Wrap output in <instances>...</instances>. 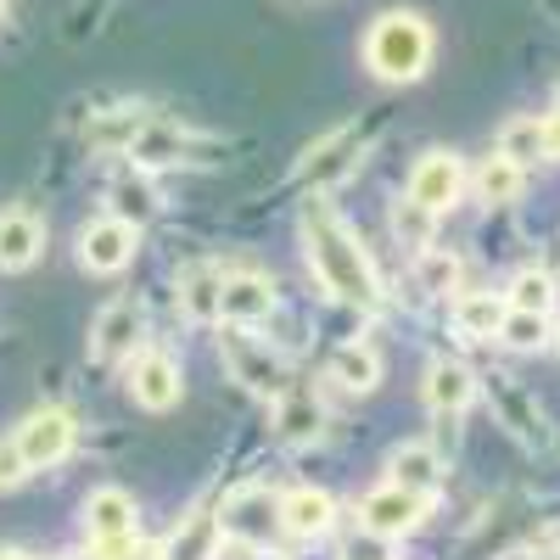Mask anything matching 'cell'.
Instances as JSON below:
<instances>
[{
	"label": "cell",
	"instance_id": "obj_1",
	"mask_svg": "<svg viewBox=\"0 0 560 560\" xmlns=\"http://www.w3.org/2000/svg\"><path fill=\"white\" fill-rule=\"evenodd\" d=\"M303 253H308L314 280L337 303L382 308V280H376V269H370L364 247L353 242V230L331 213V202H319V197H308V208H303Z\"/></svg>",
	"mask_w": 560,
	"mask_h": 560
},
{
	"label": "cell",
	"instance_id": "obj_22",
	"mask_svg": "<svg viewBox=\"0 0 560 560\" xmlns=\"http://www.w3.org/2000/svg\"><path fill=\"white\" fill-rule=\"evenodd\" d=\"M219 544H224L219 516H213V510H197L191 522H179V527H174L163 560H219Z\"/></svg>",
	"mask_w": 560,
	"mask_h": 560
},
{
	"label": "cell",
	"instance_id": "obj_18",
	"mask_svg": "<svg viewBox=\"0 0 560 560\" xmlns=\"http://www.w3.org/2000/svg\"><path fill=\"white\" fill-rule=\"evenodd\" d=\"M135 522H140L135 499L124 488H96L84 499V533H90V544H96V538H129Z\"/></svg>",
	"mask_w": 560,
	"mask_h": 560
},
{
	"label": "cell",
	"instance_id": "obj_37",
	"mask_svg": "<svg viewBox=\"0 0 560 560\" xmlns=\"http://www.w3.org/2000/svg\"><path fill=\"white\" fill-rule=\"evenodd\" d=\"M253 560H287V555H280V549H258Z\"/></svg>",
	"mask_w": 560,
	"mask_h": 560
},
{
	"label": "cell",
	"instance_id": "obj_2",
	"mask_svg": "<svg viewBox=\"0 0 560 560\" xmlns=\"http://www.w3.org/2000/svg\"><path fill=\"white\" fill-rule=\"evenodd\" d=\"M364 62L376 79L387 84H415L420 73H427L432 62V28L427 18H415V12H387L370 23L364 34Z\"/></svg>",
	"mask_w": 560,
	"mask_h": 560
},
{
	"label": "cell",
	"instance_id": "obj_39",
	"mask_svg": "<svg viewBox=\"0 0 560 560\" xmlns=\"http://www.w3.org/2000/svg\"><path fill=\"white\" fill-rule=\"evenodd\" d=\"M0 18H7V0H0Z\"/></svg>",
	"mask_w": 560,
	"mask_h": 560
},
{
	"label": "cell",
	"instance_id": "obj_7",
	"mask_svg": "<svg viewBox=\"0 0 560 560\" xmlns=\"http://www.w3.org/2000/svg\"><path fill=\"white\" fill-rule=\"evenodd\" d=\"M427 504L432 499H420V493H409L398 482H382V488H370L359 499V522L370 533H382V538H404V533H415L420 522H427Z\"/></svg>",
	"mask_w": 560,
	"mask_h": 560
},
{
	"label": "cell",
	"instance_id": "obj_28",
	"mask_svg": "<svg viewBox=\"0 0 560 560\" xmlns=\"http://www.w3.org/2000/svg\"><path fill=\"white\" fill-rule=\"evenodd\" d=\"M499 342L516 348V353H538L549 342V314H527V308H504V325H499Z\"/></svg>",
	"mask_w": 560,
	"mask_h": 560
},
{
	"label": "cell",
	"instance_id": "obj_31",
	"mask_svg": "<svg viewBox=\"0 0 560 560\" xmlns=\"http://www.w3.org/2000/svg\"><path fill=\"white\" fill-rule=\"evenodd\" d=\"M510 308H527V314H549V303H555V280L544 275V269H522L516 280H510V298H504Z\"/></svg>",
	"mask_w": 560,
	"mask_h": 560
},
{
	"label": "cell",
	"instance_id": "obj_10",
	"mask_svg": "<svg viewBox=\"0 0 560 560\" xmlns=\"http://www.w3.org/2000/svg\"><path fill=\"white\" fill-rule=\"evenodd\" d=\"M185 393V376H179V359L163 353V348H147L135 364H129V398L140 409H174Z\"/></svg>",
	"mask_w": 560,
	"mask_h": 560
},
{
	"label": "cell",
	"instance_id": "obj_21",
	"mask_svg": "<svg viewBox=\"0 0 560 560\" xmlns=\"http://www.w3.org/2000/svg\"><path fill=\"white\" fill-rule=\"evenodd\" d=\"M477 398V376H471V364H459V359H438L427 370V404L438 415H459L465 404Z\"/></svg>",
	"mask_w": 560,
	"mask_h": 560
},
{
	"label": "cell",
	"instance_id": "obj_40",
	"mask_svg": "<svg viewBox=\"0 0 560 560\" xmlns=\"http://www.w3.org/2000/svg\"><path fill=\"white\" fill-rule=\"evenodd\" d=\"M555 113H560V96H555Z\"/></svg>",
	"mask_w": 560,
	"mask_h": 560
},
{
	"label": "cell",
	"instance_id": "obj_13",
	"mask_svg": "<svg viewBox=\"0 0 560 560\" xmlns=\"http://www.w3.org/2000/svg\"><path fill=\"white\" fill-rule=\"evenodd\" d=\"M275 432H280V443H292V448L319 443L325 438V404L308 387H287L275 398Z\"/></svg>",
	"mask_w": 560,
	"mask_h": 560
},
{
	"label": "cell",
	"instance_id": "obj_4",
	"mask_svg": "<svg viewBox=\"0 0 560 560\" xmlns=\"http://www.w3.org/2000/svg\"><path fill=\"white\" fill-rule=\"evenodd\" d=\"M12 438H18V448H23V459H28V471H51V465H62V459L73 454L79 420H73V409H62V404H45V409L23 415V427H18Z\"/></svg>",
	"mask_w": 560,
	"mask_h": 560
},
{
	"label": "cell",
	"instance_id": "obj_41",
	"mask_svg": "<svg viewBox=\"0 0 560 560\" xmlns=\"http://www.w3.org/2000/svg\"><path fill=\"white\" fill-rule=\"evenodd\" d=\"M147 560H152V555H147Z\"/></svg>",
	"mask_w": 560,
	"mask_h": 560
},
{
	"label": "cell",
	"instance_id": "obj_12",
	"mask_svg": "<svg viewBox=\"0 0 560 560\" xmlns=\"http://www.w3.org/2000/svg\"><path fill=\"white\" fill-rule=\"evenodd\" d=\"M202 147H208V140H197L191 129H179V124H168V118H152L147 129L129 140V158H135V168H168V163L197 158Z\"/></svg>",
	"mask_w": 560,
	"mask_h": 560
},
{
	"label": "cell",
	"instance_id": "obj_25",
	"mask_svg": "<svg viewBox=\"0 0 560 560\" xmlns=\"http://www.w3.org/2000/svg\"><path fill=\"white\" fill-rule=\"evenodd\" d=\"M488 398H493V409L504 415V427L516 432L522 443H538V438H544V420H538L533 398H527L516 382H510V376H493V382H488Z\"/></svg>",
	"mask_w": 560,
	"mask_h": 560
},
{
	"label": "cell",
	"instance_id": "obj_19",
	"mask_svg": "<svg viewBox=\"0 0 560 560\" xmlns=\"http://www.w3.org/2000/svg\"><path fill=\"white\" fill-rule=\"evenodd\" d=\"M325 376H331L342 393H376L382 387V353L370 342H342L325 364Z\"/></svg>",
	"mask_w": 560,
	"mask_h": 560
},
{
	"label": "cell",
	"instance_id": "obj_33",
	"mask_svg": "<svg viewBox=\"0 0 560 560\" xmlns=\"http://www.w3.org/2000/svg\"><path fill=\"white\" fill-rule=\"evenodd\" d=\"M342 560H398V549H393V538H382V533L359 527V533L342 544Z\"/></svg>",
	"mask_w": 560,
	"mask_h": 560
},
{
	"label": "cell",
	"instance_id": "obj_5",
	"mask_svg": "<svg viewBox=\"0 0 560 560\" xmlns=\"http://www.w3.org/2000/svg\"><path fill=\"white\" fill-rule=\"evenodd\" d=\"M359 152H364L359 129H353V124H342V129H331V135H319L314 147L303 152V163H298V179H303L308 191L319 197V191H331V185H342V179L359 168Z\"/></svg>",
	"mask_w": 560,
	"mask_h": 560
},
{
	"label": "cell",
	"instance_id": "obj_24",
	"mask_svg": "<svg viewBox=\"0 0 560 560\" xmlns=\"http://www.w3.org/2000/svg\"><path fill=\"white\" fill-rule=\"evenodd\" d=\"M219 292H224V269L219 264H191L179 275V308L191 314L197 325L219 319Z\"/></svg>",
	"mask_w": 560,
	"mask_h": 560
},
{
	"label": "cell",
	"instance_id": "obj_38",
	"mask_svg": "<svg viewBox=\"0 0 560 560\" xmlns=\"http://www.w3.org/2000/svg\"><path fill=\"white\" fill-rule=\"evenodd\" d=\"M62 560H90V555H62Z\"/></svg>",
	"mask_w": 560,
	"mask_h": 560
},
{
	"label": "cell",
	"instance_id": "obj_3",
	"mask_svg": "<svg viewBox=\"0 0 560 560\" xmlns=\"http://www.w3.org/2000/svg\"><path fill=\"white\" fill-rule=\"evenodd\" d=\"M219 353H224L230 376H236L247 393H258V398H280V393L292 387L287 359H280L269 342H258L253 331H242V325H230V331L219 337Z\"/></svg>",
	"mask_w": 560,
	"mask_h": 560
},
{
	"label": "cell",
	"instance_id": "obj_35",
	"mask_svg": "<svg viewBox=\"0 0 560 560\" xmlns=\"http://www.w3.org/2000/svg\"><path fill=\"white\" fill-rule=\"evenodd\" d=\"M544 158H560V113L544 118Z\"/></svg>",
	"mask_w": 560,
	"mask_h": 560
},
{
	"label": "cell",
	"instance_id": "obj_6",
	"mask_svg": "<svg viewBox=\"0 0 560 560\" xmlns=\"http://www.w3.org/2000/svg\"><path fill=\"white\" fill-rule=\"evenodd\" d=\"M219 527H224V538H236L247 549H269V538L280 527V499L269 488H236L219 510Z\"/></svg>",
	"mask_w": 560,
	"mask_h": 560
},
{
	"label": "cell",
	"instance_id": "obj_30",
	"mask_svg": "<svg viewBox=\"0 0 560 560\" xmlns=\"http://www.w3.org/2000/svg\"><path fill=\"white\" fill-rule=\"evenodd\" d=\"M432 224H438V213H432V208H420V202H409V197L393 208V230H398V242H404V247H415V253H427V247H432Z\"/></svg>",
	"mask_w": 560,
	"mask_h": 560
},
{
	"label": "cell",
	"instance_id": "obj_27",
	"mask_svg": "<svg viewBox=\"0 0 560 560\" xmlns=\"http://www.w3.org/2000/svg\"><path fill=\"white\" fill-rule=\"evenodd\" d=\"M504 298L499 292H471V298H459L454 303V325H459V337H471V342H493L499 337V325H504Z\"/></svg>",
	"mask_w": 560,
	"mask_h": 560
},
{
	"label": "cell",
	"instance_id": "obj_29",
	"mask_svg": "<svg viewBox=\"0 0 560 560\" xmlns=\"http://www.w3.org/2000/svg\"><path fill=\"white\" fill-rule=\"evenodd\" d=\"M499 152L510 158V163H533V158H544V118H510L504 129H499Z\"/></svg>",
	"mask_w": 560,
	"mask_h": 560
},
{
	"label": "cell",
	"instance_id": "obj_11",
	"mask_svg": "<svg viewBox=\"0 0 560 560\" xmlns=\"http://www.w3.org/2000/svg\"><path fill=\"white\" fill-rule=\"evenodd\" d=\"M459 191H465V168H459V158L443 152V147L427 152V158L409 168V202H420V208L443 213V208L459 202Z\"/></svg>",
	"mask_w": 560,
	"mask_h": 560
},
{
	"label": "cell",
	"instance_id": "obj_16",
	"mask_svg": "<svg viewBox=\"0 0 560 560\" xmlns=\"http://www.w3.org/2000/svg\"><path fill=\"white\" fill-rule=\"evenodd\" d=\"M280 527L292 538H325L337 527V499L325 488H298V493L280 499Z\"/></svg>",
	"mask_w": 560,
	"mask_h": 560
},
{
	"label": "cell",
	"instance_id": "obj_9",
	"mask_svg": "<svg viewBox=\"0 0 560 560\" xmlns=\"http://www.w3.org/2000/svg\"><path fill=\"white\" fill-rule=\"evenodd\" d=\"M140 331H147V314H140L135 298H118L96 314V325H90V359L102 364H118L140 348Z\"/></svg>",
	"mask_w": 560,
	"mask_h": 560
},
{
	"label": "cell",
	"instance_id": "obj_23",
	"mask_svg": "<svg viewBox=\"0 0 560 560\" xmlns=\"http://www.w3.org/2000/svg\"><path fill=\"white\" fill-rule=\"evenodd\" d=\"M152 124V107L147 102H135V107H113V113H102V118H90V147L96 152H129V140Z\"/></svg>",
	"mask_w": 560,
	"mask_h": 560
},
{
	"label": "cell",
	"instance_id": "obj_26",
	"mask_svg": "<svg viewBox=\"0 0 560 560\" xmlns=\"http://www.w3.org/2000/svg\"><path fill=\"white\" fill-rule=\"evenodd\" d=\"M477 197L488 202V208H510L522 197V185H527V168L522 163H510L504 152H493V158H482V168H477Z\"/></svg>",
	"mask_w": 560,
	"mask_h": 560
},
{
	"label": "cell",
	"instance_id": "obj_15",
	"mask_svg": "<svg viewBox=\"0 0 560 560\" xmlns=\"http://www.w3.org/2000/svg\"><path fill=\"white\" fill-rule=\"evenodd\" d=\"M387 482H398V488H409L420 499H432L443 488V454L432 443H398L387 454Z\"/></svg>",
	"mask_w": 560,
	"mask_h": 560
},
{
	"label": "cell",
	"instance_id": "obj_36",
	"mask_svg": "<svg viewBox=\"0 0 560 560\" xmlns=\"http://www.w3.org/2000/svg\"><path fill=\"white\" fill-rule=\"evenodd\" d=\"M0 560H34L28 549H0Z\"/></svg>",
	"mask_w": 560,
	"mask_h": 560
},
{
	"label": "cell",
	"instance_id": "obj_32",
	"mask_svg": "<svg viewBox=\"0 0 560 560\" xmlns=\"http://www.w3.org/2000/svg\"><path fill=\"white\" fill-rule=\"evenodd\" d=\"M454 280H459V258L420 253V287H427V292H454Z\"/></svg>",
	"mask_w": 560,
	"mask_h": 560
},
{
	"label": "cell",
	"instance_id": "obj_14",
	"mask_svg": "<svg viewBox=\"0 0 560 560\" xmlns=\"http://www.w3.org/2000/svg\"><path fill=\"white\" fill-rule=\"evenodd\" d=\"M275 314V287H269V275H224V292H219V319L230 325H258Z\"/></svg>",
	"mask_w": 560,
	"mask_h": 560
},
{
	"label": "cell",
	"instance_id": "obj_34",
	"mask_svg": "<svg viewBox=\"0 0 560 560\" xmlns=\"http://www.w3.org/2000/svg\"><path fill=\"white\" fill-rule=\"evenodd\" d=\"M34 471H28V459H23V448H18V438H0V493H12V488H23Z\"/></svg>",
	"mask_w": 560,
	"mask_h": 560
},
{
	"label": "cell",
	"instance_id": "obj_17",
	"mask_svg": "<svg viewBox=\"0 0 560 560\" xmlns=\"http://www.w3.org/2000/svg\"><path fill=\"white\" fill-rule=\"evenodd\" d=\"M45 253V224H39V213H28V208H7L0 213V269H28L34 258Z\"/></svg>",
	"mask_w": 560,
	"mask_h": 560
},
{
	"label": "cell",
	"instance_id": "obj_8",
	"mask_svg": "<svg viewBox=\"0 0 560 560\" xmlns=\"http://www.w3.org/2000/svg\"><path fill=\"white\" fill-rule=\"evenodd\" d=\"M135 242H140V230L135 224H124V219H90L84 230H79V264L90 269V275H118V269H129V258H135Z\"/></svg>",
	"mask_w": 560,
	"mask_h": 560
},
{
	"label": "cell",
	"instance_id": "obj_20",
	"mask_svg": "<svg viewBox=\"0 0 560 560\" xmlns=\"http://www.w3.org/2000/svg\"><path fill=\"white\" fill-rule=\"evenodd\" d=\"M107 202H113V219H124V224H147V219H158V208H163V197H158V185L147 179V168H129V174H118L113 185H107Z\"/></svg>",
	"mask_w": 560,
	"mask_h": 560
}]
</instances>
